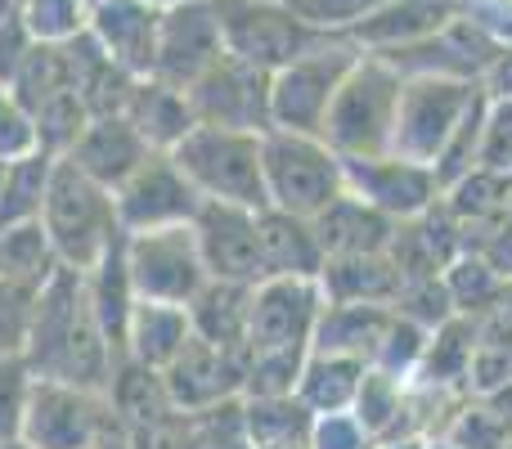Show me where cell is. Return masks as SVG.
I'll use <instances>...</instances> for the list:
<instances>
[{"label":"cell","mask_w":512,"mask_h":449,"mask_svg":"<svg viewBox=\"0 0 512 449\" xmlns=\"http://www.w3.org/2000/svg\"><path fill=\"white\" fill-rule=\"evenodd\" d=\"M126 270H131L135 297L171 301V306H189L194 292L212 279L198 252L194 221L126 234Z\"/></svg>","instance_id":"9c48e42d"},{"label":"cell","mask_w":512,"mask_h":449,"mask_svg":"<svg viewBox=\"0 0 512 449\" xmlns=\"http://www.w3.org/2000/svg\"><path fill=\"white\" fill-rule=\"evenodd\" d=\"M36 292L32 283L0 279V355H23L27 337H32V315H36Z\"/></svg>","instance_id":"ee69618b"},{"label":"cell","mask_w":512,"mask_h":449,"mask_svg":"<svg viewBox=\"0 0 512 449\" xmlns=\"http://www.w3.org/2000/svg\"><path fill=\"white\" fill-rule=\"evenodd\" d=\"M306 449H373V436L355 423L351 409H342V414H315Z\"/></svg>","instance_id":"816d5d0a"},{"label":"cell","mask_w":512,"mask_h":449,"mask_svg":"<svg viewBox=\"0 0 512 449\" xmlns=\"http://www.w3.org/2000/svg\"><path fill=\"white\" fill-rule=\"evenodd\" d=\"M0 449H32V445H27L23 436H18V441H0Z\"/></svg>","instance_id":"91938a15"},{"label":"cell","mask_w":512,"mask_h":449,"mask_svg":"<svg viewBox=\"0 0 512 449\" xmlns=\"http://www.w3.org/2000/svg\"><path fill=\"white\" fill-rule=\"evenodd\" d=\"M504 229H508V234H512V203H508V216H504Z\"/></svg>","instance_id":"6125c7cd"},{"label":"cell","mask_w":512,"mask_h":449,"mask_svg":"<svg viewBox=\"0 0 512 449\" xmlns=\"http://www.w3.org/2000/svg\"><path fill=\"white\" fill-rule=\"evenodd\" d=\"M477 167L504 171V176H512V99H495V95H490L486 126H481Z\"/></svg>","instance_id":"681fc988"},{"label":"cell","mask_w":512,"mask_h":449,"mask_svg":"<svg viewBox=\"0 0 512 449\" xmlns=\"http://www.w3.org/2000/svg\"><path fill=\"white\" fill-rule=\"evenodd\" d=\"M396 310H400L405 319H414V324H423V328H441L445 319L459 315V310H454L450 288H445V274H432V279H409V283H400Z\"/></svg>","instance_id":"7dc6e473"},{"label":"cell","mask_w":512,"mask_h":449,"mask_svg":"<svg viewBox=\"0 0 512 449\" xmlns=\"http://www.w3.org/2000/svg\"><path fill=\"white\" fill-rule=\"evenodd\" d=\"M360 45L351 36H333V41L306 50L301 59L283 63L279 72H270V122L283 131H324L328 104H333L337 86L346 81V72L360 59Z\"/></svg>","instance_id":"8992f818"},{"label":"cell","mask_w":512,"mask_h":449,"mask_svg":"<svg viewBox=\"0 0 512 449\" xmlns=\"http://www.w3.org/2000/svg\"><path fill=\"white\" fill-rule=\"evenodd\" d=\"M369 364L351 360V355H328V351H310L306 369H301L297 396L306 400L315 414H342V409L355 405V391H360V378Z\"/></svg>","instance_id":"d6a6232c"},{"label":"cell","mask_w":512,"mask_h":449,"mask_svg":"<svg viewBox=\"0 0 512 449\" xmlns=\"http://www.w3.org/2000/svg\"><path fill=\"white\" fill-rule=\"evenodd\" d=\"M279 449H306V445H279Z\"/></svg>","instance_id":"e7e4bbea"},{"label":"cell","mask_w":512,"mask_h":449,"mask_svg":"<svg viewBox=\"0 0 512 449\" xmlns=\"http://www.w3.org/2000/svg\"><path fill=\"white\" fill-rule=\"evenodd\" d=\"M5 167H9V162H0V185H5Z\"/></svg>","instance_id":"be15d7a7"},{"label":"cell","mask_w":512,"mask_h":449,"mask_svg":"<svg viewBox=\"0 0 512 449\" xmlns=\"http://www.w3.org/2000/svg\"><path fill=\"white\" fill-rule=\"evenodd\" d=\"M463 14V0H382L364 23L351 27L360 50H396V45L423 41V36L450 27Z\"/></svg>","instance_id":"603a6c76"},{"label":"cell","mask_w":512,"mask_h":449,"mask_svg":"<svg viewBox=\"0 0 512 449\" xmlns=\"http://www.w3.org/2000/svg\"><path fill=\"white\" fill-rule=\"evenodd\" d=\"M113 203H117V225L126 234H140V229L189 225L198 216V207H203V194L189 185V176L176 167L171 153H149V162L113 189Z\"/></svg>","instance_id":"7c38bea8"},{"label":"cell","mask_w":512,"mask_h":449,"mask_svg":"<svg viewBox=\"0 0 512 449\" xmlns=\"http://www.w3.org/2000/svg\"><path fill=\"white\" fill-rule=\"evenodd\" d=\"M18 18L36 41L63 45L90 27V5L86 0H18Z\"/></svg>","instance_id":"b9f144b4"},{"label":"cell","mask_w":512,"mask_h":449,"mask_svg":"<svg viewBox=\"0 0 512 449\" xmlns=\"http://www.w3.org/2000/svg\"><path fill=\"white\" fill-rule=\"evenodd\" d=\"M315 427V409L292 391V396H243V432L252 449L306 445Z\"/></svg>","instance_id":"4dcf8cb0"},{"label":"cell","mask_w":512,"mask_h":449,"mask_svg":"<svg viewBox=\"0 0 512 449\" xmlns=\"http://www.w3.org/2000/svg\"><path fill=\"white\" fill-rule=\"evenodd\" d=\"M481 86L495 99H512V41H504V50L495 54V63H490L486 77H481Z\"/></svg>","instance_id":"db71d44e"},{"label":"cell","mask_w":512,"mask_h":449,"mask_svg":"<svg viewBox=\"0 0 512 449\" xmlns=\"http://www.w3.org/2000/svg\"><path fill=\"white\" fill-rule=\"evenodd\" d=\"M221 14L225 54L252 63L261 72H279L283 63L301 59L306 50L333 41L328 32L306 27L283 0H216Z\"/></svg>","instance_id":"ba28073f"},{"label":"cell","mask_w":512,"mask_h":449,"mask_svg":"<svg viewBox=\"0 0 512 449\" xmlns=\"http://www.w3.org/2000/svg\"><path fill=\"white\" fill-rule=\"evenodd\" d=\"M441 198H445V207H450V212L463 221V229H468V247H472V238H477V234L504 225L508 203H512V176H504V171L472 167L468 176H459L454 185H445Z\"/></svg>","instance_id":"f546056e"},{"label":"cell","mask_w":512,"mask_h":449,"mask_svg":"<svg viewBox=\"0 0 512 449\" xmlns=\"http://www.w3.org/2000/svg\"><path fill=\"white\" fill-rule=\"evenodd\" d=\"M63 59H68V81L72 90L81 95L90 117H113V113H126V99H131L135 81L126 68H117L108 59V50L95 41V32H77L72 41H63Z\"/></svg>","instance_id":"ffe728a7"},{"label":"cell","mask_w":512,"mask_h":449,"mask_svg":"<svg viewBox=\"0 0 512 449\" xmlns=\"http://www.w3.org/2000/svg\"><path fill=\"white\" fill-rule=\"evenodd\" d=\"M86 292H90V310H95L108 346H113L117 360H122L126 355V328H131V310H135V283H131V270H126V229L86 270Z\"/></svg>","instance_id":"d4e9b609"},{"label":"cell","mask_w":512,"mask_h":449,"mask_svg":"<svg viewBox=\"0 0 512 449\" xmlns=\"http://www.w3.org/2000/svg\"><path fill=\"white\" fill-rule=\"evenodd\" d=\"M194 337V324H189L185 306H171V301H144L135 297L131 310V328H126V355L149 369H167L185 342Z\"/></svg>","instance_id":"83f0119b"},{"label":"cell","mask_w":512,"mask_h":449,"mask_svg":"<svg viewBox=\"0 0 512 449\" xmlns=\"http://www.w3.org/2000/svg\"><path fill=\"white\" fill-rule=\"evenodd\" d=\"M324 310L319 279H292L270 274L252 283V315H248V351H283V346H310Z\"/></svg>","instance_id":"5bb4252c"},{"label":"cell","mask_w":512,"mask_h":449,"mask_svg":"<svg viewBox=\"0 0 512 449\" xmlns=\"http://www.w3.org/2000/svg\"><path fill=\"white\" fill-rule=\"evenodd\" d=\"M477 328H481L477 315H454V319H445L441 328H432L427 351H423V360H418V369H414V378L409 382L463 391V382H468L472 346H477ZM463 396H468V391H463Z\"/></svg>","instance_id":"1f68e13d"},{"label":"cell","mask_w":512,"mask_h":449,"mask_svg":"<svg viewBox=\"0 0 512 449\" xmlns=\"http://www.w3.org/2000/svg\"><path fill=\"white\" fill-rule=\"evenodd\" d=\"M405 378H396V373L378 369V364H369L360 378V391H355V423L364 427V432L373 436V441H387V436H396L400 427V414H405Z\"/></svg>","instance_id":"8d00e7d4"},{"label":"cell","mask_w":512,"mask_h":449,"mask_svg":"<svg viewBox=\"0 0 512 449\" xmlns=\"http://www.w3.org/2000/svg\"><path fill=\"white\" fill-rule=\"evenodd\" d=\"M427 449H454V445L445 441V436H432V441H427Z\"/></svg>","instance_id":"680465c9"},{"label":"cell","mask_w":512,"mask_h":449,"mask_svg":"<svg viewBox=\"0 0 512 449\" xmlns=\"http://www.w3.org/2000/svg\"><path fill=\"white\" fill-rule=\"evenodd\" d=\"M59 252H54L50 234H45L41 216L23 225H5L0 229V279L14 283H32V288H45L54 270H59Z\"/></svg>","instance_id":"836d02e7"},{"label":"cell","mask_w":512,"mask_h":449,"mask_svg":"<svg viewBox=\"0 0 512 449\" xmlns=\"http://www.w3.org/2000/svg\"><path fill=\"white\" fill-rule=\"evenodd\" d=\"M194 234H198V252H203V265L212 279H234V283L265 279L256 207L203 198V207L194 216Z\"/></svg>","instance_id":"e0dca14e"},{"label":"cell","mask_w":512,"mask_h":449,"mask_svg":"<svg viewBox=\"0 0 512 449\" xmlns=\"http://www.w3.org/2000/svg\"><path fill=\"white\" fill-rule=\"evenodd\" d=\"M122 117L144 135V140H149V149H158V153H171V144L194 126V108H189L185 90L167 86V81H158V77L135 81Z\"/></svg>","instance_id":"f1b7e54d"},{"label":"cell","mask_w":512,"mask_h":449,"mask_svg":"<svg viewBox=\"0 0 512 449\" xmlns=\"http://www.w3.org/2000/svg\"><path fill=\"white\" fill-rule=\"evenodd\" d=\"M149 153H158V149H149V140L122 113H113V117H90L86 131L77 135V144L63 158H72L104 189H117L122 180H131L149 162Z\"/></svg>","instance_id":"d6986e66"},{"label":"cell","mask_w":512,"mask_h":449,"mask_svg":"<svg viewBox=\"0 0 512 449\" xmlns=\"http://www.w3.org/2000/svg\"><path fill=\"white\" fill-rule=\"evenodd\" d=\"M486 405H490V409H495V414H499V418H504V427H508V432H512V382H508V387H499V391H495V396H486Z\"/></svg>","instance_id":"11a10c76"},{"label":"cell","mask_w":512,"mask_h":449,"mask_svg":"<svg viewBox=\"0 0 512 449\" xmlns=\"http://www.w3.org/2000/svg\"><path fill=\"white\" fill-rule=\"evenodd\" d=\"M400 283L405 279H400L391 252L324 256V270H319L324 301H382V306H396Z\"/></svg>","instance_id":"4316f807"},{"label":"cell","mask_w":512,"mask_h":449,"mask_svg":"<svg viewBox=\"0 0 512 449\" xmlns=\"http://www.w3.org/2000/svg\"><path fill=\"white\" fill-rule=\"evenodd\" d=\"M32 149H41V144H36L32 113L14 99V90L0 86V162H14Z\"/></svg>","instance_id":"f907efd6"},{"label":"cell","mask_w":512,"mask_h":449,"mask_svg":"<svg viewBox=\"0 0 512 449\" xmlns=\"http://www.w3.org/2000/svg\"><path fill=\"white\" fill-rule=\"evenodd\" d=\"M158 27L162 9L149 0H99L90 9V32L108 50L117 68L131 77H153V59H158Z\"/></svg>","instance_id":"ac0fdd59"},{"label":"cell","mask_w":512,"mask_h":449,"mask_svg":"<svg viewBox=\"0 0 512 449\" xmlns=\"http://www.w3.org/2000/svg\"><path fill=\"white\" fill-rule=\"evenodd\" d=\"M310 346H283V351H248V378L243 396H292L306 369Z\"/></svg>","instance_id":"ab89813d"},{"label":"cell","mask_w":512,"mask_h":449,"mask_svg":"<svg viewBox=\"0 0 512 449\" xmlns=\"http://www.w3.org/2000/svg\"><path fill=\"white\" fill-rule=\"evenodd\" d=\"M243 378H248V351L212 346L203 337H189L185 351L162 369L176 414H207L216 405L243 400Z\"/></svg>","instance_id":"9a60e30c"},{"label":"cell","mask_w":512,"mask_h":449,"mask_svg":"<svg viewBox=\"0 0 512 449\" xmlns=\"http://www.w3.org/2000/svg\"><path fill=\"white\" fill-rule=\"evenodd\" d=\"M391 319H396V306H382V301H324L310 351L351 355V360L373 364Z\"/></svg>","instance_id":"7402d4cb"},{"label":"cell","mask_w":512,"mask_h":449,"mask_svg":"<svg viewBox=\"0 0 512 449\" xmlns=\"http://www.w3.org/2000/svg\"><path fill=\"white\" fill-rule=\"evenodd\" d=\"M194 122L203 126H230V131H270V72L252 63L221 54L194 86L185 90Z\"/></svg>","instance_id":"8fae6325"},{"label":"cell","mask_w":512,"mask_h":449,"mask_svg":"<svg viewBox=\"0 0 512 449\" xmlns=\"http://www.w3.org/2000/svg\"><path fill=\"white\" fill-rule=\"evenodd\" d=\"M36 36L27 32V23L18 14L0 18V86H9V81L18 77V68H23V59L32 54Z\"/></svg>","instance_id":"f5cc1de1"},{"label":"cell","mask_w":512,"mask_h":449,"mask_svg":"<svg viewBox=\"0 0 512 449\" xmlns=\"http://www.w3.org/2000/svg\"><path fill=\"white\" fill-rule=\"evenodd\" d=\"M23 360L32 364L36 378L108 391L117 351L108 346L104 328H99L95 310H90L86 270L59 265V270L45 279V288L36 292L32 337H27Z\"/></svg>","instance_id":"6da1fadb"},{"label":"cell","mask_w":512,"mask_h":449,"mask_svg":"<svg viewBox=\"0 0 512 449\" xmlns=\"http://www.w3.org/2000/svg\"><path fill=\"white\" fill-rule=\"evenodd\" d=\"M508 382H512V324L499 315V310H490V315H481L463 391L486 400V396H495L499 387H508Z\"/></svg>","instance_id":"d590c367"},{"label":"cell","mask_w":512,"mask_h":449,"mask_svg":"<svg viewBox=\"0 0 512 449\" xmlns=\"http://www.w3.org/2000/svg\"><path fill=\"white\" fill-rule=\"evenodd\" d=\"M261 176L270 207L292 216H315L346 189L342 158L324 135L270 126L261 135Z\"/></svg>","instance_id":"5b68a950"},{"label":"cell","mask_w":512,"mask_h":449,"mask_svg":"<svg viewBox=\"0 0 512 449\" xmlns=\"http://www.w3.org/2000/svg\"><path fill=\"white\" fill-rule=\"evenodd\" d=\"M310 225H315V238H319V247H324V256H355V252H387L400 221H391L387 212L364 203L360 194L342 189L324 212L310 216Z\"/></svg>","instance_id":"44dd1931"},{"label":"cell","mask_w":512,"mask_h":449,"mask_svg":"<svg viewBox=\"0 0 512 449\" xmlns=\"http://www.w3.org/2000/svg\"><path fill=\"white\" fill-rule=\"evenodd\" d=\"M54 158H59V153L32 149V153H23V158H14L5 167V185H0V229L36 221V216H41Z\"/></svg>","instance_id":"e575fe53"},{"label":"cell","mask_w":512,"mask_h":449,"mask_svg":"<svg viewBox=\"0 0 512 449\" xmlns=\"http://www.w3.org/2000/svg\"><path fill=\"white\" fill-rule=\"evenodd\" d=\"M117 414L104 391L36 378L23 414V441L32 449H95L117 432Z\"/></svg>","instance_id":"52a82bcc"},{"label":"cell","mask_w":512,"mask_h":449,"mask_svg":"<svg viewBox=\"0 0 512 449\" xmlns=\"http://www.w3.org/2000/svg\"><path fill=\"white\" fill-rule=\"evenodd\" d=\"M32 382H36V373L23 355H0V441H18L23 436Z\"/></svg>","instance_id":"bcb514c9"},{"label":"cell","mask_w":512,"mask_h":449,"mask_svg":"<svg viewBox=\"0 0 512 449\" xmlns=\"http://www.w3.org/2000/svg\"><path fill=\"white\" fill-rule=\"evenodd\" d=\"M9 14H18V0H0V18H9Z\"/></svg>","instance_id":"6f0895ef"},{"label":"cell","mask_w":512,"mask_h":449,"mask_svg":"<svg viewBox=\"0 0 512 449\" xmlns=\"http://www.w3.org/2000/svg\"><path fill=\"white\" fill-rule=\"evenodd\" d=\"M486 108H490V90L481 86V90H477V99L468 104V113H463V117H459V126L450 131V140H445L441 158L432 162V171H436V180H441V189H445V185H454L459 176H468V171L477 167L481 126H486Z\"/></svg>","instance_id":"f35d334b"},{"label":"cell","mask_w":512,"mask_h":449,"mask_svg":"<svg viewBox=\"0 0 512 449\" xmlns=\"http://www.w3.org/2000/svg\"><path fill=\"white\" fill-rule=\"evenodd\" d=\"M189 324L194 337L230 351H248V315H252V283L207 279L189 301Z\"/></svg>","instance_id":"484cf974"},{"label":"cell","mask_w":512,"mask_h":449,"mask_svg":"<svg viewBox=\"0 0 512 449\" xmlns=\"http://www.w3.org/2000/svg\"><path fill=\"white\" fill-rule=\"evenodd\" d=\"M441 436L454 449H508V441H512L504 418H499L495 409H490L486 400H477V396H468L459 409H454L450 427H445Z\"/></svg>","instance_id":"7bdbcfd3"},{"label":"cell","mask_w":512,"mask_h":449,"mask_svg":"<svg viewBox=\"0 0 512 449\" xmlns=\"http://www.w3.org/2000/svg\"><path fill=\"white\" fill-rule=\"evenodd\" d=\"M221 54H225V36H221L216 0H180V5L162 9L158 59H153V77L158 81L189 90Z\"/></svg>","instance_id":"4fadbf2b"},{"label":"cell","mask_w":512,"mask_h":449,"mask_svg":"<svg viewBox=\"0 0 512 449\" xmlns=\"http://www.w3.org/2000/svg\"><path fill=\"white\" fill-rule=\"evenodd\" d=\"M149 5H158V9H167V5H180V0H149Z\"/></svg>","instance_id":"94428289"},{"label":"cell","mask_w":512,"mask_h":449,"mask_svg":"<svg viewBox=\"0 0 512 449\" xmlns=\"http://www.w3.org/2000/svg\"><path fill=\"white\" fill-rule=\"evenodd\" d=\"M400 90H405V77L382 54L364 50L355 59V68L346 72V81L328 104L324 131H319L337 149V158H382V153H391Z\"/></svg>","instance_id":"7a4b0ae2"},{"label":"cell","mask_w":512,"mask_h":449,"mask_svg":"<svg viewBox=\"0 0 512 449\" xmlns=\"http://www.w3.org/2000/svg\"><path fill=\"white\" fill-rule=\"evenodd\" d=\"M427 337H432V328L414 324V319H405L396 310V319H391V328H387V337H382L373 364L409 382V378H414V369H418V360H423V351H427Z\"/></svg>","instance_id":"f6af8a7d"},{"label":"cell","mask_w":512,"mask_h":449,"mask_svg":"<svg viewBox=\"0 0 512 449\" xmlns=\"http://www.w3.org/2000/svg\"><path fill=\"white\" fill-rule=\"evenodd\" d=\"M283 5H288L306 27H315V32L351 36V27L364 23L382 0H283Z\"/></svg>","instance_id":"c3c4849f"},{"label":"cell","mask_w":512,"mask_h":449,"mask_svg":"<svg viewBox=\"0 0 512 449\" xmlns=\"http://www.w3.org/2000/svg\"><path fill=\"white\" fill-rule=\"evenodd\" d=\"M256 234H261L265 279H270V274L319 279V270H324V247H319L310 216H292V212H279V207H261V212H256Z\"/></svg>","instance_id":"cb8c5ba5"},{"label":"cell","mask_w":512,"mask_h":449,"mask_svg":"<svg viewBox=\"0 0 512 449\" xmlns=\"http://www.w3.org/2000/svg\"><path fill=\"white\" fill-rule=\"evenodd\" d=\"M477 90H481V81H463V77H405L391 153L432 167L441 158L450 131L459 126V117L477 99Z\"/></svg>","instance_id":"30bf717a"},{"label":"cell","mask_w":512,"mask_h":449,"mask_svg":"<svg viewBox=\"0 0 512 449\" xmlns=\"http://www.w3.org/2000/svg\"><path fill=\"white\" fill-rule=\"evenodd\" d=\"M373 449H427V436H387V441H373Z\"/></svg>","instance_id":"9f6ffc18"},{"label":"cell","mask_w":512,"mask_h":449,"mask_svg":"<svg viewBox=\"0 0 512 449\" xmlns=\"http://www.w3.org/2000/svg\"><path fill=\"white\" fill-rule=\"evenodd\" d=\"M176 167L189 176V185L216 203H243V207H270L261 176V135L230 131V126H203L194 122L176 144H171Z\"/></svg>","instance_id":"277c9868"},{"label":"cell","mask_w":512,"mask_h":449,"mask_svg":"<svg viewBox=\"0 0 512 449\" xmlns=\"http://www.w3.org/2000/svg\"><path fill=\"white\" fill-rule=\"evenodd\" d=\"M346 189L360 194L364 203H373L378 212H387L391 221H414L441 198V180L427 162H409L396 153L382 158H342Z\"/></svg>","instance_id":"2e32d148"},{"label":"cell","mask_w":512,"mask_h":449,"mask_svg":"<svg viewBox=\"0 0 512 449\" xmlns=\"http://www.w3.org/2000/svg\"><path fill=\"white\" fill-rule=\"evenodd\" d=\"M86 5H90V9H95V5H99V0H86Z\"/></svg>","instance_id":"03108f58"},{"label":"cell","mask_w":512,"mask_h":449,"mask_svg":"<svg viewBox=\"0 0 512 449\" xmlns=\"http://www.w3.org/2000/svg\"><path fill=\"white\" fill-rule=\"evenodd\" d=\"M41 225L50 234L54 252L72 270H90L104 256V247L122 234L117 225V203L113 189H104L99 180H90L72 158H54L50 189H45Z\"/></svg>","instance_id":"3957f363"},{"label":"cell","mask_w":512,"mask_h":449,"mask_svg":"<svg viewBox=\"0 0 512 449\" xmlns=\"http://www.w3.org/2000/svg\"><path fill=\"white\" fill-rule=\"evenodd\" d=\"M32 122H36V144H41L45 153H68L72 144H77V135L86 131L90 113H86L77 90L68 86V90L45 99V104L32 113Z\"/></svg>","instance_id":"60d3db41"},{"label":"cell","mask_w":512,"mask_h":449,"mask_svg":"<svg viewBox=\"0 0 512 449\" xmlns=\"http://www.w3.org/2000/svg\"><path fill=\"white\" fill-rule=\"evenodd\" d=\"M445 288H450L459 315L481 319V315H490V310H499V301H504V292H508V279L486 261V256L463 252L459 261L445 265Z\"/></svg>","instance_id":"74e56055"}]
</instances>
